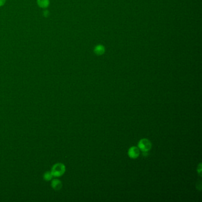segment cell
<instances>
[{"mask_svg": "<svg viewBox=\"0 0 202 202\" xmlns=\"http://www.w3.org/2000/svg\"><path fill=\"white\" fill-rule=\"evenodd\" d=\"M152 147L151 141L147 139H142L138 143V148L142 152H148Z\"/></svg>", "mask_w": 202, "mask_h": 202, "instance_id": "7a4b0ae2", "label": "cell"}, {"mask_svg": "<svg viewBox=\"0 0 202 202\" xmlns=\"http://www.w3.org/2000/svg\"><path fill=\"white\" fill-rule=\"evenodd\" d=\"M6 2V0H0V6H3Z\"/></svg>", "mask_w": 202, "mask_h": 202, "instance_id": "52a82bcc", "label": "cell"}, {"mask_svg": "<svg viewBox=\"0 0 202 202\" xmlns=\"http://www.w3.org/2000/svg\"><path fill=\"white\" fill-rule=\"evenodd\" d=\"M38 5L42 8H46L49 4V0H38Z\"/></svg>", "mask_w": 202, "mask_h": 202, "instance_id": "5b68a950", "label": "cell"}, {"mask_svg": "<svg viewBox=\"0 0 202 202\" xmlns=\"http://www.w3.org/2000/svg\"><path fill=\"white\" fill-rule=\"evenodd\" d=\"M65 171V167L62 164H57L55 165L52 170V174L53 176L59 177L62 176Z\"/></svg>", "mask_w": 202, "mask_h": 202, "instance_id": "6da1fadb", "label": "cell"}, {"mask_svg": "<svg viewBox=\"0 0 202 202\" xmlns=\"http://www.w3.org/2000/svg\"><path fill=\"white\" fill-rule=\"evenodd\" d=\"M140 154V149L138 147H132L128 151V156L132 159L137 158Z\"/></svg>", "mask_w": 202, "mask_h": 202, "instance_id": "3957f363", "label": "cell"}, {"mask_svg": "<svg viewBox=\"0 0 202 202\" xmlns=\"http://www.w3.org/2000/svg\"><path fill=\"white\" fill-rule=\"evenodd\" d=\"M52 187L55 189L58 190V189H60L61 188L62 184H61V182L59 180L55 179L52 181Z\"/></svg>", "mask_w": 202, "mask_h": 202, "instance_id": "277c9868", "label": "cell"}, {"mask_svg": "<svg viewBox=\"0 0 202 202\" xmlns=\"http://www.w3.org/2000/svg\"><path fill=\"white\" fill-rule=\"evenodd\" d=\"M52 177H53V175H52V172H46L44 176L45 179L47 180H49L50 179H52Z\"/></svg>", "mask_w": 202, "mask_h": 202, "instance_id": "8992f818", "label": "cell"}]
</instances>
